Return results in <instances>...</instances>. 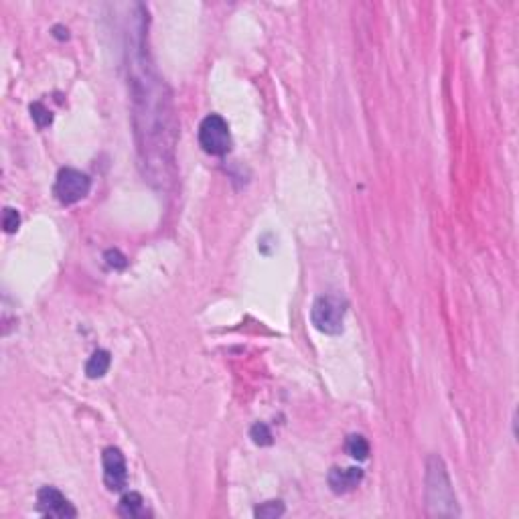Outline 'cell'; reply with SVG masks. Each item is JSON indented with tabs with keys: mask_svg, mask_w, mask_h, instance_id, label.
<instances>
[{
	"mask_svg": "<svg viewBox=\"0 0 519 519\" xmlns=\"http://www.w3.org/2000/svg\"><path fill=\"white\" fill-rule=\"evenodd\" d=\"M426 499L430 515H458V505L443 458L430 457L426 465Z\"/></svg>",
	"mask_w": 519,
	"mask_h": 519,
	"instance_id": "6da1fadb",
	"label": "cell"
},
{
	"mask_svg": "<svg viewBox=\"0 0 519 519\" xmlns=\"http://www.w3.org/2000/svg\"><path fill=\"white\" fill-rule=\"evenodd\" d=\"M347 301L337 294H322L310 308V321L325 335H339L343 331Z\"/></svg>",
	"mask_w": 519,
	"mask_h": 519,
	"instance_id": "7a4b0ae2",
	"label": "cell"
},
{
	"mask_svg": "<svg viewBox=\"0 0 519 519\" xmlns=\"http://www.w3.org/2000/svg\"><path fill=\"white\" fill-rule=\"evenodd\" d=\"M199 144L207 154L223 156L231 148L228 122L219 114H209L199 126Z\"/></svg>",
	"mask_w": 519,
	"mask_h": 519,
	"instance_id": "3957f363",
	"label": "cell"
},
{
	"mask_svg": "<svg viewBox=\"0 0 519 519\" xmlns=\"http://www.w3.org/2000/svg\"><path fill=\"white\" fill-rule=\"evenodd\" d=\"M92 189V179L77 170V168H62L55 181V197L59 199L62 205H74L79 203L81 199L88 197Z\"/></svg>",
	"mask_w": 519,
	"mask_h": 519,
	"instance_id": "277c9868",
	"label": "cell"
},
{
	"mask_svg": "<svg viewBox=\"0 0 519 519\" xmlns=\"http://www.w3.org/2000/svg\"><path fill=\"white\" fill-rule=\"evenodd\" d=\"M37 507L45 518L69 519L77 515L76 507L65 499V495L59 489L55 487H43L37 493Z\"/></svg>",
	"mask_w": 519,
	"mask_h": 519,
	"instance_id": "5b68a950",
	"label": "cell"
},
{
	"mask_svg": "<svg viewBox=\"0 0 519 519\" xmlns=\"http://www.w3.org/2000/svg\"><path fill=\"white\" fill-rule=\"evenodd\" d=\"M104 465V483L110 491H122L128 483V467L122 450L116 446H107L102 455Z\"/></svg>",
	"mask_w": 519,
	"mask_h": 519,
	"instance_id": "8992f818",
	"label": "cell"
},
{
	"mask_svg": "<svg viewBox=\"0 0 519 519\" xmlns=\"http://www.w3.org/2000/svg\"><path fill=\"white\" fill-rule=\"evenodd\" d=\"M329 487L333 489L335 493H349L353 489L357 487L361 481H363V471L357 469V467H349V469H339V467H333L329 471Z\"/></svg>",
	"mask_w": 519,
	"mask_h": 519,
	"instance_id": "52a82bcc",
	"label": "cell"
},
{
	"mask_svg": "<svg viewBox=\"0 0 519 519\" xmlns=\"http://www.w3.org/2000/svg\"><path fill=\"white\" fill-rule=\"evenodd\" d=\"M118 513H120L122 518H128V519H138V518H146V515H151L140 493H126L122 499H120Z\"/></svg>",
	"mask_w": 519,
	"mask_h": 519,
	"instance_id": "ba28073f",
	"label": "cell"
},
{
	"mask_svg": "<svg viewBox=\"0 0 519 519\" xmlns=\"http://www.w3.org/2000/svg\"><path fill=\"white\" fill-rule=\"evenodd\" d=\"M110 363H112L110 353H107L106 349H98V351L93 353L92 357L88 359V363H86V373H88V378H90V380L104 378L107 373V369H110Z\"/></svg>",
	"mask_w": 519,
	"mask_h": 519,
	"instance_id": "9c48e42d",
	"label": "cell"
},
{
	"mask_svg": "<svg viewBox=\"0 0 519 519\" xmlns=\"http://www.w3.org/2000/svg\"><path fill=\"white\" fill-rule=\"evenodd\" d=\"M345 448H347V455L357 460H366L369 457V443L361 434H351L345 443Z\"/></svg>",
	"mask_w": 519,
	"mask_h": 519,
	"instance_id": "30bf717a",
	"label": "cell"
},
{
	"mask_svg": "<svg viewBox=\"0 0 519 519\" xmlns=\"http://www.w3.org/2000/svg\"><path fill=\"white\" fill-rule=\"evenodd\" d=\"M254 515L262 519L280 518V515H284V503H282V501H266V503H262L260 507H256Z\"/></svg>",
	"mask_w": 519,
	"mask_h": 519,
	"instance_id": "8fae6325",
	"label": "cell"
},
{
	"mask_svg": "<svg viewBox=\"0 0 519 519\" xmlns=\"http://www.w3.org/2000/svg\"><path fill=\"white\" fill-rule=\"evenodd\" d=\"M250 436H252V441L260 446H268V444H272V432H270V428L266 426V424H254L252 430H250Z\"/></svg>",
	"mask_w": 519,
	"mask_h": 519,
	"instance_id": "7c38bea8",
	"label": "cell"
},
{
	"mask_svg": "<svg viewBox=\"0 0 519 519\" xmlns=\"http://www.w3.org/2000/svg\"><path fill=\"white\" fill-rule=\"evenodd\" d=\"M31 116H33V120L37 122V126H41V128H45V126H49L51 124V120H53V116H51V112L47 110L41 102H35L31 106Z\"/></svg>",
	"mask_w": 519,
	"mask_h": 519,
	"instance_id": "4fadbf2b",
	"label": "cell"
},
{
	"mask_svg": "<svg viewBox=\"0 0 519 519\" xmlns=\"http://www.w3.org/2000/svg\"><path fill=\"white\" fill-rule=\"evenodd\" d=\"M21 226V215L18 211H15L13 207H6L4 214H2V228L6 233H15L16 229Z\"/></svg>",
	"mask_w": 519,
	"mask_h": 519,
	"instance_id": "5bb4252c",
	"label": "cell"
},
{
	"mask_svg": "<svg viewBox=\"0 0 519 519\" xmlns=\"http://www.w3.org/2000/svg\"><path fill=\"white\" fill-rule=\"evenodd\" d=\"M106 264L110 266V268H114V270H122V268H126V264H128V262H126V258H124L118 250H107Z\"/></svg>",
	"mask_w": 519,
	"mask_h": 519,
	"instance_id": "9a60e30c",
	"label": "cell"
}]
</instances>
